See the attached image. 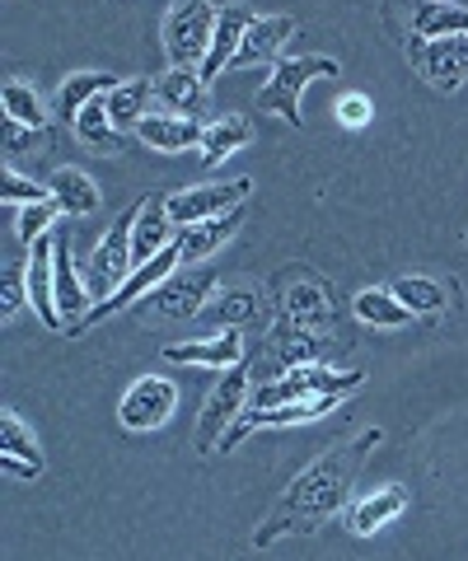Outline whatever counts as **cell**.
I'll list each match as a JSON object with an SVG mask.
<instances>
[{"label":"cell","instance_id":"cell-29","mask_svg":"<svg viewBox=\"0 0 468 561\" xmlns=\"http://www.w3.org/2000/svg\"><path fill=\"white\" fill-rule=\"evenodd\" d=\"M202 313L230 332V328H239V323L258 319V290H253V286H225V290L212 295V305H206Z\"/></svg>","mask_w":468,"mask_h":561},{"label":"cell","instance_id":"cell-2","mask_svg":"<svg viewBox=\"0 0 468 561\" xmlns=\"http://www.w3.org/2000/svg\"><path fill=\"white\" fill-rule=\"evenodd\" d=\"M366 370H328V365H300V370H286L276 379H263L249 398V412H276L290 408V402H309V398H352Z\"/></svg>","mask_w":468,"mask_h":561},{"label":"cell","instance_id":"cell-3","mask_svg":"<svg viewBox=\"0 0 468 561\" xmlns=\"http://www.w3.org/2000/svg\"><path fill=\"white\" fill-rule=\"evenodd\" d=\"M319 76H338V61L333 57H282L272 66L267 84L258 90V113H276L286 127H300V94L309 80Z\"/></svg>","mask_w":468,"mask_h":561},{"label":"cell","instance_id":"cell-26","mask_svg":"<svg viewBox=\"0 0 468 561\" xmlns=\"http://www.w3.org/2000/svg\"><path fill=\"white\" fill-rule=\"evenodd\" d=\"M47 187H52V206H57L61 216H94V210H99V187H94L90 173L57 169Z\"/></svg>","mask_w":468,"mask_h":561},{"label":"cell","instance_id":"cell-13","mask_svg":"<svg viewBox=\"0 0 468 561\" xmlns=\"http://www.w3.org/2000/svg\"><path fill=\"white\" fill-rule=\"evenodd\" d=\"M216 295V272L212 267H187V272H173L160 290H155V309L164 313V319H193V313H202Z\"/></svg>","mask_w":468,"mask_h":561},{"label":"cell","instance_id":"cell-30","mask_svg":"<svg viewBox=\"0 0 468 561\" xmlns=\"http://www.w3.org/2000/svg\"><path fill=\"white\" fill-rule=\"evenodd\" d=\"M0 103H5V122L14 127H28V131H47V103L38 99V90H28L24 80H10L5 90H0Z\"/></svg>","mask_w":468,"mask_h":561},{"label":"cell","instance_id":"cell-11","mask_svg":"<svg viewBox=\"0 0 468 561\" xmlns=\"http://www.w3.org/2000/svg\"><path fill=\"white\" fill-rule=\"evenodd\" d=\"M24 267H28V305L38 309L43 328L61 332L66 323H61V309H57V230L33 243Z\"/></svg>","mask_w":468,"mask_h":561},{"label":"cell","instance_id":"cell-21","mask_svg":"<svg viewBox=\"0 0 468 561\" xmlns=\"http://www.w3.org/2000/svg\"><path fill=\"white\" fill-rule=\"evenodd\" d=\"M136 136H141L150 150H160V154H183V150L202 146L206 127L202 122H187V117H173V113H155V117H146L141 127H136Z\"/></svg>","mask_w":468,"mask_h":561},{"label":"cell","instance_id":"cell-15","mask_svg":"<svg viewBox=\"0 0 468 561\" xmlns=\"http://www.w3.org/2000/svg\"><path fill=\"white\" fill-rule=\"evenodd\" d=\"M0 468L14 472V478H38V472L47 468L43 449H38V435L24 426L20 412L0 416Z\"/></svg>","mask_w":468,"mask_h":561},{"label":"cell","instance_id":"cell-24","mask_svg":"<svg viewBox=\"0 0 468 561\" xmlns=\"http://www.w3.org/2000/svg\"><path fill=\"white\" fill-rule=\"evenodd\" d=\"M253 140V122L244 113H225L216 122H206V136H202V164L212 169L220 160H230L235 150H244Z\"/></svg>","mask_w":468,"mask_h":561},{"label":"cell","instance_id":"cell-5","mask_svg":"<svg viewBox=\"0 0 468 561\" xmlns=\"http://www.w3.org/2000/svg\"><path fill=\"white\" fill-rule=\"evenodd\" d=\"M253 197V179H235V183H202V187H183L164 197V210L179 230H193V225H206V220H220L239 210Z\"/></svg>","mask_w":468,"mask_h":561},{"label":"cell","instance_id":"cell-16","mask_svg":"<svg viewBox=\"0 0 468 561\" xmlns=\"http://www.w3.org/2000/svg\"><path fill=\"white\" fill-rule=\"evenodd\" d=\"M412 505V496L398 482H389V486H379L375 496H366V501H356L352 511H346V529H352L356 538H370V534H379L385 524H393L398 515H403Z\"/></svg>","mask_w":468,"mask_h":561},{"label":"cell","instance_id":"cell-9","mask_svg":"<svg viewBox=\"0 0 468 561\" xmlns=\"http://www.w3.org/2000/svg\"><path fill=\"white\" fill-rule=\"evenodd\" d=\"M179 262H183V253H179V239H173L164 253H155L150 262H141V267H136V272L123 280V286H117V290L109 295V300L94 305V309H90V319H84L76 332H84L90 323H103L109 313H123V309H132L136 300H146V295H155V290H160L164 280L173 276V272H179ZM76 332H71V337H76Z\"/></svg>","mask_w":468,"mask_h":561},{"label":"cell","instance_id":"cell-17","mask_svg":"<svg viewBox=\"0 0 468 561\" xmlns=\"http://www.w3.org/2000/svg\"><path fill=\"white\" fill-rule=\"evenodd\" d=\"M253 24H258V14H249V10H220L216 38H212V51H206V66H202V80H206V84H212L220 70L235 66L239 47H244V38H249Z\"/></svg>","mask_w":468,"mask_h":561},{"label":"cell","instance_id":"cell-6","mask_svg":"<svg viewBox=\"0 0 468 561\" xmlns=\"http://www.w3.org/2000/svg\"><path fill=\"white\" fill-rule=\"evenodd\" d=\"M136 216H141V202H136L132 210H123V216L113 220V230L103 234V243H99L94 257H90V295H94L99 305L109 300V295L136 272V249H132Z\"/></svg>","mask_w":468,"mask_h":561},{"label":"cell","instance_id":"cell-18","mask_svg":"<svg viewBox=\"0 0 468 561\" xmlns=\"http://www.w3.org/2000/svg\"><path fill=\"white\" fill-rule=\"evenodd\" d=\"M296 28H300V24L290 20V14H267V20H258V24L249 28V38H244V47H239V57H235L230 70H249V66L276 61V57H282V47H286V38H290Z\"/></svg>","mask_w":468,"mask_h":561},{"label":"cell","instance_id":"cell-25","mask_svg":"<svg viewBox=\"0 0 468 561\" xmlns=\"http://www.w3.org/2000/svg\"><path fill=\"white\" fill-rule=\"evenodd\" d=\"M169 243H173V220H169V210H164V202L146 197V202H141V216H136V230H132L136 267H141V262H150L155 253H164Z\"/></svg>","mask_w":468,"mask_h":561},{"label":"cell","instance_id":"cell-22","mask_svg":"<svg viewBox=\"0 0 468 561\" xmlns=\"http://www.w3.org/2000/svg\"><path fill=\"white\" fill-rule=\"evenodd\" d=\"M155 99H160L173 117L197 122V113L206 108V80L197 76V70H173L169 66L164 76L155 80Z\"/></svg>","mask_w":468,"mask_h":561},{"label":"cell","instance_id":"cell-34","mask_svg":"<svg viewBox=\"0 0 468 561\" xmlns=\"http://www.w3.org/2000/svg\"><path fill=\"white\" fill-rule=\"evenodd\" d=\"M0 202H10V206H43V202H52V187H38V183H28L24 173H14V169H5L0 173Z\"/></svg>","mask_w":468,"mask_h":561},{"label":"cell","instance_id":"cell-19","mask_svg":"<svg viewBox=\"0 0 468 561\" xmlns=\"http://www.w3.org/2000/svg\"><path fill=\"white\" fill-rule=\"evenodd\" d=\"M123 80H113V76H103V70H80V76H66L61 80V90H57V103H52V113H57L61 122H71L76 127V117L90 108V103L99 99H109L113 90Z\"/></svg>","mask_w":468,"mask_h":561},{"label":"cell","instance_id":"cell-12","mask_svg":"<svg viewBox=\"0 0 468 561\" xmlns=\"http://www.w3.org/2000/svg\"><path fill=\"white\" fill-rule=\"evenodd\" d=\"M267 351H272L276 375H286V370H300V365H323L328 337L319 328H305V323H296V319H286V313H282L276 328H272V337H267Z\"/></svg>","mask_w":468,"mask_h":561},{"label":"cell","instance_id":"cell-31","mask_svg":"<svg viewBox=\"0 0 468 561\" xmlns=\"http://www.w3.org/2000/svg\"><path fill=\"white\" fill-rule=\"evenodd\" d=\"M76 136H80L94 154H117V150H123V136H117L113 117H109V99L90 103V108L76 117Z\"/></svg>","mask_w":468,"mask_h":561},{"label":"cell","instance_id":"cell-33","mask_svg":"<svg viewBox=\"0 0 468 561\" xmlns=\"http://www.w3.org/2000/svg\"><path fill=\"white\" fill-rule=\"evenodd\" d=\"M389 290L412 309V319H422V313H441L449 305L445 286H441V280H431V276H398Z\"/></svg>","mask_w":468,"mask_h":561},{"label":"cell","instance_id":"cell-35","mask_svg":"<svg viewBox=\"0 0 468 561\" xmlns=\"http://www.w3.org/2000/svg\"><path fill=\"white\" fill-rule=\"evenodd\" d=\"M28 305V267H20V262H10L5 276H0V319H14Z\"/></svg>","mask_w":468,"mask_h":561},{"label":"cell","instance_id":"cell-23","mask_svg":"<svg viewBox=\"0 0 468 561\" xmlns=\"http://www.w3.org/2000/svg\"><path fill=\"white\" fill-rule=\"evenodd\" d=\"M412 33L408 38H464L468 33V10L464 5H441V0H422V5L408 10Z\"/></svg>","mask_w":468,"mask_h":561},{"label":"cell","instance_id":"cell-37","mask_svg":"<svg viewBox=\"0 0 468 561\" xmlns=\"http://www.w3.org/2000/svg\"><path fill=\"white\" fill-rule=\"evenodd\" d=\"M370 99L366 94H346V99H338V122H342V127H352V131H361V127H366V122H370Z\"/></svg>","mask_w":468,"mask_h":561},{"label":"cell","instance_id":"cell-32","mask_svg":"<svg viewBox=\"0 0 468 561\" xmlns=\"http://www.w3.org/2000/svg\"><path fill=\"white\" fill-rule=\"evenodd\" d=\"M155 94V84L150 80H123L117 90L109 94V117H113V127L123 131V127H141V122L150 117L146 113V103Z\"/></svg>","mask_w":468,"mask_h":561},{"label":"cell","instance_id":"cell-28","mask_svg":"<svg viewBox=\"0 0 468 561\" xmlns=\"http://www.w3.org/2000/svg\"><path fill=\"white\" fill-rule=\"evenodd\" d=\"M352 309H356V319L366 323V328H408L412 323V309L398 300L393 290H379V286L361 290L356 300H352Z\"/></svg>","mask_w":468,"mask_h":561},{"label":"cell","instance_id":"cell-20","mask_svg":"<svg viewBox=\"0 0 468 561\" xmlns=\"http://www.w3.org/2000/svg\"><path fill=\"white\" fill-rule=\"evenodd\" d=\"M239 225H244V206L230 210V216H220V220H206V225H193V230H183V234H179L183 262H193V267H206V257L220 253L225 243L239 234Z\"/></svg>","mask_w":468,"mask_h":561},{"label":"cell","instance_id":"cell-27","mask_svg":"<svg viewBox=\"0 0 468 561\" xmlns=\"http://www.w3.org/2000/svg\"><path fill=\"white\" fill-rule=\"evenodd\" d=\"M286 319H296L305 328H323L328 319H333V305H328V286L315 276H300L286 286Z\"/></svg>","mask_w":468,"mask_h":561},{"label":"cell","instance_id":"cell-14","mask_svg":"<svg viewBox=\"0 0 468 561\" xmlns=\"http://www.w3.org/2000/svg\"><path fill=\"white\" fill-rule=\"evenodd\" d=\"M164 360L173 365H202V370H239L244 365V337L230 328L225 337H202V342H169Z\"/></svg>","mask_w":468,"mask_h":561},{"label":"cell","instance_id":"cell-1","mask_svg":"<svg viewBox=\"0 0 468 561\" xmlns=\"http://www.w3.org/2000/svg\"><path fill=\"white\" fill-rule=\"evenodd\" d=\"M379 440H385V431L370 426V431H361L352 445H333L328 454H319V459L276 496L267 519L253 529V548H272V542L286 538V534L323 529V524L346 505V496H352V486H356V472L366 468L370 449Z\"/></svg>","mask_w":468,"mask_h":561},{"label":"cell","instance_id":"cell-10","mask_svg":"<svg viewBox=\"0 0 468 561\" xmlns=\"http://www.w3.org/2000/svg\"><path fill=\"white\" fill-rule=\"evenodd\" d=\"M173 408H179V389H173L164 375H146L123 393V402H117V421L141 435V431H160L173 416Z\"/></svg>","mask_w":468,"mask_h":561},{"label":"cell","instance_id":"cell-8","mask_svg":"<svg viewBox=\"0 0 468 561\" xmlns=\"http://www.w3.org/2000/svg\"><path fill=\"white\" fill-rule=\"evenodd\" d=\"M403 57L412 61V70L441 94H455L468 84V33L464 38H408Z\"/></svg>","mask_w":468,"mask_h":561},{"label":"cell","instance_id":"cell-7","mask_svg":"<svg viewBox=\"0 0 468 561\" xmlns=\"http://www.w3.org/2000/svg\"><path fill=\"white\" fill-rule=\"evenodd\" d=\"M249 398H253V379H249L244 365H239V370H225L216 379V389H212V398H206L202 421H197V449L202 454H216L220 449L225 431H230L235 421L249 412Z\"/></svg>","mask_w":468,"mask_h":561},{"label":"cell","instance_id":"cell-36","mask_svg":"<svg viewBox=\"0 0 468 561\" xmlns=\"http://www.w3.org/2000/svg\"><path fill=\"white\" fill-rule=\"evenodd\" d=\"M52 220H57V206L43 202V206H24L20 220H14V234H20V243H38L43 234H52Z\"/></svg>","mask_w":468,"mask_h":561},{"label":"cell","instance_id":"cell-4","mask_svg":"<svg viewBox=\"0 0 468 561\" xmlns=\"http://www.w3.org/2000/svg\"><path fill=\"white\" fill-rule=\"evenodd\" d=\"M216 20H220V10L202 5V0H187V5L169 10V20H164V51H169L173 70H197V76H202L206 51H212V38H216Z\"/></svg>","mask_w":468,"mask_h":561}]
</instances>
